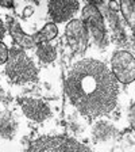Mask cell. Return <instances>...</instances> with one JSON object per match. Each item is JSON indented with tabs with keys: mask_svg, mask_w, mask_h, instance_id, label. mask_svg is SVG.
Masks as SVG:
<instances>
[{
	"mask_svg": "<svg viewBox=\"0 0 135 152\" xmlns=\"http://www.w3.org/2000/svg\"><path fill=\"white\" fill-rule=\"evenodd\" d=\"M65 92L82 115L93 120L116 107L119 86L104 63L85 58L76 63L68 73Z\"/></svg>",
	"mask_w": 135,
	"mask_h": 152,
	"instance_id": "obj_1",
	"label": "cell"
},
{
	"mask_svg": "<svg viewBox=\"0 0 135 152\" xmlns=\"http://www.w3.org/2000/svg\"><path fill=\"white\" fill-rule=\"evenodd\" d=\"M6 73L15 84H26L38 80V69L32 60L20 48H11L6 63Z\"/></svg>",
	"mask_w": 135,
	"mask_h": 152,
	"instance_id": "obj_2",
	"label": "cell"
},
{
	"mask_svg": "<svg viewBox=\"0 0 135 152\" xmlns=\"http://www.w3.org/2000/svg\"><path fill=\"white\" fill-rule=\"evenodd\" d=\"M28 152H92L87 145L68 136H42L30 144Z\"/></svg>",
	"mask_w": 135,
	"mask_h": 152,
	"instance_id": "obj_3",
	"label": "cell"
},
{
	"mask_svg": "<svg viewBox=\"0 0 135 152\" xmlns=\"http://www.w3.org/2000/svg\"><path fill=\"white\" fill-rule=\"evenodd\" d=\"M85 27L88 33L92 35L95 44L100 49H105L108 45V37L105 31V25H104V18L101 15L100 10L97 6L92 3H88L82 10V18Z\"/></svg>",
	"mask_w": 135,
	"mask_h": 152,
	"instance_id": "obj_4",
	"label": "cell"
},
{
	"mask_svg": "<svg viewBox=\"0 0 135 152\" xmlns=\"http://www.w3.org/2000/svg\"><path fill=\"white\" fill-rule=\"evenodd\" d=\"M111 72L123 84L132 83L135 80V57L126 50L115 52L111 58Z\"/></svg>",
	"mask_w": 135,
	"mask_h": 152,
	"instance_id": "obj_5",
	"label": "cell"
},
{
	"mask_svg": "<svg viewBox=\"0 0 135 152\" xmlns=\"http://www.w3.org/2000/svg\"><path fill=\"white\" fill-rule=\"evenodd\" d=\"M65 37L74 54H82L87 50L89 33L81 19H73L68 23L65 28Z\"/></svg>",
	"mask_w": 135,
	"mask_h": 152,
	"instance_id": "obj_6",
	"label": "cell"
},
{
	"mask_svg": "<svg viewBox=\"0 0 135 152\" xmlns=\"http://www.w3.org/2000/svg\"><path fill=\"white\" fill-rule=\"evenodd\" d=\"M18 102L22 107L23 113L35 122H42L51 115V110L49 107V104L39 98L22 96L18 99Z\"/></svg>",
	"mask_w": 135,
	"mask_h": 152,
	"instance_id": "obj_7",
	"label": "cell"
},
{
	"mask_svg": "<svg viewBox=\"0 0 135 152\" xmlns=\"http://www.w3.org/2000/svg\"><path fill=\"white\" fill-rule=\"evenodd\" d=\"M80 3L74 0H51L47 4L49 15L53 19V23H64L72 19V16L79 10Z\"/></svg>",
	"mask_w": 135,
	"mask_h": 152,
	"instance_id": "obj_8",
	"label": "cell"
},
{
	"mask_svg": "<svg viewBox=\"0 0 135 152\" xmlns=\"http://www.w3.org/2000/svg\"><path fill=\"white\" fill-rule=\"evenodd\" d=\"M6 22H7V27H8L9 34H11L12 39L16 42V45H18L20 49H31V48H34L35 45L38 46L37 35L35 34H32V35L26 34L15 18L7 16Z\"/></svg>",
	"mask_w": 135,
	"mask_h": 152,
	"instance_id": "obj_9",
	"label": "cell"
},
{
	"mask_svg": "<svg viewBox=\"0 0 135 152\" xmlns=\"http://www.w3.org/2000/svg\"><path fill=\"white\" fill-rule=\"evenodd\" d=\"M18 130V121L9 113L0 114V137L12 139Z\"/></svg>",
	"mask_w": 135,
	"mask_h": 152,
	"instance_id": "obj_10",
	"label": "cell"
},
{
	"mask_svg": "<svg viewBox=\"0 0 135 152\" xmlns=\"http://www.w3.org/2000/svg\"><path fill=\"white\" fill-rule=\"evenodd\" d=\"M37 56L39 57V60L42 63H51V61L56 60L57 57V48L54 45H50L49 42H45V44H39L37 46Z\"/></svg>",
	"mask_w": 135,
	"mask_h": 152,
	"instance_id": "obj_11",
	"label": "cell"
},
{
	"mask_svg": "<svg viewBox=\"0 0 135 152\" xmlns=\"http://www.w3.org/2000/svg\"><path fill=\"white\" fill-rule=\"evenodd\" d=\"M119 7L120 11H122V15L126 19V22L135 31V1H131V0L120 1Z\"/></svg>",
	"mask_w": 135,
	"mask_h": 152,
	"instance_id": "obj_12",
	"label": "cell"
},
{
	"mask_svg": "<svg viewBox=\"0 0 135 152\" xmlns=\"http://www.w3.org/2000/svg\"><path fill=\"white\" fill-rule=\"evenodd\" d=\"M113 134V128L107 122H99L93 129V136L96 141H105Z\"/></svg>",
	"mask_w": 135,
	"mask_h": 152,
	"instance_id": "obj_13",
	"label": "cell"
},
{
	"mask_svg": "<svg viewBox=\"0 0 135 152\" xmlns=\"http://www.w3.org/2000/svg\"><path fill=\"white\" fill-rule=\"evenodd\" d=\"M8 54H9L8 48L4 45L3 41H0V64L7 63V60H8Z\"/></svg>",
	"mask_w": 135,
	"mask_h": 152,
	"instance_id": "obj_14",
	"label": "cell"
},
{
	"mask_svg": "<svg viewBox=\"0 0 135 152\" xmlns=\"http://www.w3.org/2000/svg\"><path fill=\"white\" fill-rule=\"evenodd\" d=\"M129 121L132 129H135V102L131 104V107L129 110Z\"/></svg>",
	"mask_w": 135,
	"mask_h": 152,
	"instance_id": "obj_15",
	"label": "cell"
},
{
	"mask_svg": "<svg viewBox=\"0 0 135 152\" xmlns=\"http://www.w3.org/2000/svg\"><path fill=\"white\" fill-rule=\"evenodd\" d=\"M0 6L6 7V8H12V7H15V4H14V1H9V0H0Z\"/></svg>",
	"mask_w": 135,
	"mask_h": 152,
	"instance_id": "obj_16",
	"label": "cell"
},
{
	"mask_svg": "<svg viewBox=\"0 0 135 152\" xmlns=\"http://www.w3.org/2000/svg\"><path fill=\"white\" fill-rule=\"evenodd\" d=\"M4 35H6V26H4L3 20H1V18H0V41L4 38Z\"/></svg>",
	"mask_w": 135,
	"mask_h": 152,
	"instance_id": "obj_17",
	"label": "cell"
},
{
	"mask_svg": "<svg viewBox=\"0 0 135 152\" xmlns=\"http://www.w3.org/2000/svg\"><path fill=\"white\" fill-rule=\"evenodd\" d=\"M25 15H23V16H30V15H31V14H32V8H31V7H27V8H26L25 10Z\"/></svg>",
	"mask_w": 135,
	"mask_h": 152,
	"instance_id": "obj_18",
	"label": "cell"
}]
</instances>
